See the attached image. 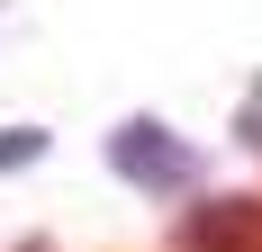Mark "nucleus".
<instances>
[{
    "instance_id": "obj_5",
    "label": "nucleus",
    "mask_w": 262,
    "mask_h": 252,
    "mask_svg": "<svg viewBox=\"0 0 262 252\" xmlns=\"http://www.w3.org/2000/svg\"><path fill=\"white\" fill-rule=\"evenodd\" d=\"M18 252H54V243H18Z\"/></svg>"
},
{
    "instance_id": "obj_3",
    "label": "nucleus",
    "mask_w": 262,
    "mask_h": 252,
    "mask_svg": "<svg viewBox=\"0 0 262 252\" xmlns=\"http://www.w3.org/2000/svg\"><path fill=\"white\" fill-rule=\"evenodd\" d=\"M46 162V126H0V171H27Z\"/></svg>"
},
{
    "instance_id": "obj_2",
    "label": "nucleus",
    "mask_w": 262,
    "mask_h": 252,
    "mask_svg": "<svg viewBox=\"0 0 262 252\" xmlns=\"http://www.w3.org/2000/svg\"><path fill=\"white\" fill-rule=\"evenodd\" d=\"M172 252H262V198H199V207H181Z\"/></svg>"
},
{
    "instance_id": "obj_4",
    "label": "nucleus",
    "mask_w": 262,
    "mask_h": 252,
    "mask_svg": "<svg viewBox=\"0 0 262 252\" xmlns=\"http://www.w3.org/2000/svg\"><path fill=\"white\" fill-rule=\"evenodd\" d=\"M235 144H262V90L244 99V117H235Z\"/></svg>"
},
{
    "instance_id": "obj_1",
    "label": "nucleus",
    "mask_w": 262,
    "mask_h": 252,
    "mask_svg": "<svg viewBox=\"0 0 262 252\" xmlns=\"http://www.w3.org/2000/svg\"><path fill=\"white\" fill-rule=\"evenodd\" d=\"M108 171L127 180V189H145V198H181L190 180H199V153L172 135L163 117H127V126H108Z\"/></svg>"
}]
</instances>
